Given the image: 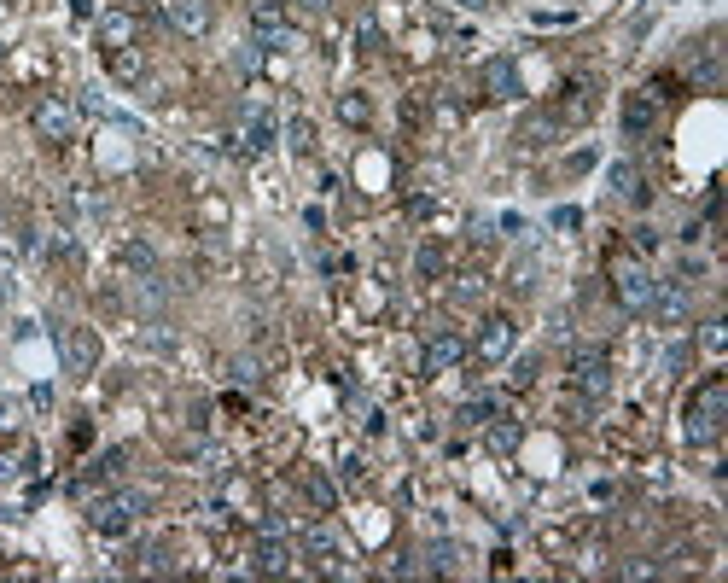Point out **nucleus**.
Returning a JSON list of instances; mask_svg holds the SVG:
<instances>
[{"label":"nucleus","mask_w":728,"mask_h":583,"mask_svg":"<svg viewBox=\"0 0 728 583\" xmlns=\"http://www.w3.org/2000/svg\"><path fill=\"white\" fill-rule=\"evenodd\" d=\"M146 508H152V490H111V496H100V502L88 508V525H94L100 537H123Z\"/></svg>","instance_id":"nucleus-1"},{"label":"nucleus","mask_w":728,"mask_h":583,"mask_svg":"<svg viewBox=\"0 0 728 583\" xmlns=\"http://www.w3.org/2000/svg\"><path fill=\"white\" fill-rule=\"evenodd\" d=\"M723 403H728V385H723V374H711L694 397H688V414H682V420H688V444H711V438H717Z\"/></svg>","instance_id":"nucleus-2"},{"label":"nucleus","mask_w":728,"mask_h":583,"mask_svg":"<svg viewBox=\"0 0 728 583\" xmlns=\"http://www.w3.org/2000/svg\"><path fill=\"white\" fill-rule=\"evenodd\" d=\"M30 123H35L41 140L65 146V140H76V105H70L65 94H41V100L30 105Z\"/></svg>","instance_id":"nucleus-3"},{"label":"nucleus","mask_w":728,"mask_h":583,"mask_svg":"<svg viewBox=\"0 0 728 583\" xmlns=\"http://www.w3.org/2000/svg\"><path fill=\"white\" fill-rule=\"evenodd\" d=\"M251 30L263 47H292L298 30H292V12L280 6V0H251Z\"/></svg>","instance_id":"nucleus-4"},{"label":"nucleus","mask_w":728,"mask_h":583,"mask_svg":"<svg viewBox=\"0 0 728 583\" xmlns=\"http://www.w3.org/2000/svg\"><path fill=\"white\" fill-rule=\"evenodd\" d=\"M606 385H612V362H606V350H600V344L577 350V356H571V391H583V397H606Z\"/></svg>","instance_id":"nucleus-5"},{"label":"nucleus","mask_w":728,"mask_h":583,"mask_svg":"<svg viewBox=\"0 0 728 583\" xmlns=\"http://www.w3.org/2000/svg\"><path fill=\"white\" fill-rule=\"evenodd\" d=\"M653 286H659V280L647 275L641 263H618V269H612V292H618V304L635 309V315H647V304H653Z\"/></svg>","instance_id":"nucleus-6"},{"label":"nucleus","mask_w":728,"mask_h":583,"mask_svg":"<svg viewBox=\"0 0 728 583\" xmlns=\"http://www.w3.org/2000/svg\"><path fill=\"white\" fill-rule=\"evenodd\" d=\"M507 350H513V315H484V327H478V339H472V356L496 368Z\"/></svg>","instance_id":"nucleus-7"},{"label":"nucleus","mask_w":728,"mask_h":583,"mask_svg":"<svg viewBox=\"0 0 728 583\" xmlns=\"http://www.w3.org/2000/svg\"><path fill=\"white\" fill-rule=\"evenodd\" d=\"M466 362V339L455 327H431L426 339V374H449V368H461Z\"/></svg>","instance_id":"nucleus-8"},{"label":"nucleus","mask_w":728,"mask_h":583,"mask_svg":"<svg viewBox=\"0 0 728 583\" xmlns=\"http://www.w3.org/2000/svg\"><path fill=\"white\" fill-rule=\"evenodd\" d=\"M164 12L181 35H210V24H216V6L210 0H169Z\"/></svg>","instance_id":"nucleus-9"},{"label":"nucleus","mask_w":728,"mask_h":583,"mask_svg":"<svg viewBox=\"0 0 728 583\" xmlns=\"http://www.w3.org/2000/svg\"><path fill=\"white\" fill-rule=\"evenodd\" d=\"M653 129H659V100H653L647 88H635L624 100V135L641 140V135H653Z\"/></svg>","instance_id":"nucleus-10"},{"label":"nucleus","mask_w":728,"mask_h":583,"mask_svg":"<svg viewBox=\"0 0 728 583\" xmlns=\"http://www.w3.org/2000/svg\"><path fill=\"white\" fill-rule=\"evenodd\" d=\"M251 572H263V578H286L292 572V549L280 543V531H263V543L251 554Z\"/></svg>","instance_id":"nucleus-11"},{"label":"nucleus","mask_w":728,"mask_h":583,"mask_svg":"<svg viewBox=\"0 0 728 583\" xmlns=\"http://www.w3.org/2000/svg\"><path fill=\"white\" fill-rule=\"evenodd\" d=\"M595 105H600V94H595V82H565V100H560V123H589L595 117Z\"/></svg>","instance_id":"nucleus-12"},{"label":"nucleus","mask_w":728,"mask_h":583,"mask_svg":"<svg viewBox=\"0 0 728 583\" xmlns=\"http://www.w3.org/2000/svg\"><path fill=\"white\" fill-rule=\"evenodd\" d=\"M239 152H251V158H257V152H268V146H274V117H268V111H245V117H239Z\"/></svg>","instance_id":"nucleus-13"},{"label":"nucleus","mask_w":728,"mask_h":583,"mask_svg":"<svg viewBox=\"0 0 728 583\" xmlns=\"http://www.w3.org/2000/svg\"><path fill=\"white\" fill-rule=\"evenodd\" d=\"M65 362H70V374H94V362H100V339H94L88 327L65 333Z\"/></svg>","instance_id":"nucleus-14"},{"label":"nucleus","mask_w":728,"mask_h":583,"mask_svg":"<svg viewBox=\"0 0 728 583\" xmlns=\"http://www.w3.org/2000/svg\"><path fill=\"white\" fill-rule=\"evenodd\" d=\"M653 315H659L664 327H682V321H688V292H682V286H653Z\"/></svg>","instance_id":"nucleus-15"},{"label":"nucleus","mask_w":728,"mask_h":583,"mask_svg":"<svg viewBox=\"0 0 728 583\" xmlns=\"http://www.w3.org/2000/svg\"><path fill=\"white\" fill-rule=\"evenodd\" d=\"M100 41H105V53H111V47H134V41H140L134 12H105V18H100Z\"/></svg>","instance_id":"nucleus-16"},{"label":"nucleus","mask_w":728,"mask_h":583,"mask_svg":"<svg viewBox=\"0 0 728 583\" xmlns=\"http://www.w3.org/2000/svg\"><path fill=\"white\" fill-rule=\"evenodd\" d=\"M560 117H554V111H548V117H530L525 129H519V146H525V152H542V146H554V140H560Z\"/></svg>","instance_id":"nucleus-17"},{"label":"nucleus","mask_w":728,"mask_h":583,"mask_svg":"<svg viewBox=\"0 0 728 583\" xmlns=\"http://www.w3.org/2000/svg\"><path fill=\"white\" fill-rule=\"evenodd\" d=\"M117 263H123V269H134L140 280L158 275V251H152L146 240H123V245H117Z\"/></svg>","instance_id":"nucleus-18"},{"label":"nucleus","mask_w":728,"mask_h":583,"mask_svg":"<svg viewBox=\"0 0 728 583\" xmlns=\"http://www.w3.org/2000/svg\"><path fill=\"white\" fill-rule=\"evenodd\" d=\"M105 59H111V76L117 82H146V53L140 47H111Z\"/></svg>","instance_id":"nucleus-19"},{"label":"nucleus","mask_w":728,"mask_h":583,"mask_svg":"<svg viewBox=\"0 0 728 583\" xmlns=\"http://www.w3.org/2000/svg\"><path fill=\"white\" fill-rule=\"evenodd\" d=\"M484 82H490L496 100H513V94H519V70L507 65V59H490V65H484Z\"/></svg>","instance_id":"nucleus-20"},{"label":"nucleus","mask_w":728,"mask_h":583,"mask_svg":"<svg viewBox=\"0 0 728 583\" xmlns=\"http://www.w3.org/2000/svg\"><path fill=\"white\" fill-rule=\"evenodd\" d=\"M303 496H309V502H315L321 514H332V502H338V490H332V479H327V473H315V467L303 473Z\"/></svg>","instance_id":"nucleus-21"},{"label":"nucleus","mask_w":728,"mask_h":583,"mask_svg":"<svg viewBox=\"0 0 728 583\" xmlns=\"http://www.w3.org/2000/svg\"><path fill=\"white\" fill-rule=\"evenodd\" d=\"M612 187H618V199H635V205L647 199V181H641V170H629V164L612 170Z\"/></svg>","instance_id":"nucleus-22"},{"label":"nucleus","mask_w":728,"mask_h":583,"mask_svg":"<svg viewBox=\"0 0 728 583\" xmlns=\"http://www.w3.org/2000/svg\"><path fill=\"white\" fill-rule=\"evenodd\" d=\"M303 554H315V560H338V537L315 525V531H303Z\"/></svg>","instance_id":"nucleus-23"},{"label":"nucleus","mask_w":728,"mask_h":583,"mask_svg":"<svg viewBox=\"0 0 728 583\" xmlns=\"http://www.w3.org/2000/svg\"><path fill=\"white\" fill-rule=\"evenodd\" d=\"M443 263H449V257H443V245H420V257H414L420 280H437V275H443Z\"/></svg>","instance_id":"nucleus-24"},{"label":"nucleus","mask_w":728,"mask_h":583,"mask_svg":"<svg viewBox=\"0 0 728 583\" xmlns=\"http://www.w3.org/2000/svg\"><path fill=\"white\" fill-rule=\"evenodd\" d=\"M338 117L362 129V123H367V117H373V111H367V100H362V94H338Z\"/></svg>","instance_id":"nucleus-25"},{"label":"nucleus","mask_w":728,"mask_h":583,"mask_svg":"<svg viewBox=\"0 0 728 583\" xmlns=\"http://www.w3.org/2000/svg\"><path fill=\"white\" fill-rule=\"evenodd\" d=\"M699 344H705V356H723V350H728V327H723V321H705V327H699Z\"/></svg>","instance_id":"nucleus-26"},{"label":"nucleus","mask_w":728,"mask_h":583,"mask_svg":"<svg viewBox=\"0 0 728 583\" xmlns=\"http://www.w3.org/2000/svg\"><path fill=\"white\" fill-rule=\"evenodd\" d=\"M519 438H525V432H519L513 420H501V426H490V449H501V455H513V449H519Z\"/></svg>","instance_id":"nucleus-27"},{"label":"nucleus","mask_w":728,"mask_h":583,"mask_svg":"<svg viewBox=\"0 0 728 583\" xmlns=\"http://www.w3.org/2000/svg\"><path fill=\"white\" fill-rule=\"evenodd\" d=\"M507 379H513V391H525L530 379H536V356H519V362H513V374H507Z\"/></svg>","instance_id":"nucleus-28"},{"label":"nucleus","mask_w":728,"mask_h":583,"mask_svg":"<svg viewBox=\"0 0 728 583\" xmlns=\"http://www.w3.org/2000/svg\"><path fill=\"white\" fill-rule=\"evenodd\" d=\"M24 473V455L18 449H0V479H18Z\"/></svg>","instance_id":"nucleus-29"},{"label":"nucleus","mask_w":728,"mask_h":583,"mask_svg":"<svg viewBox=\"0 0 728 583\" xmlns=\"http://www.w3.org/2000/svg\"><path fill=\"white\" fill-rule=\"evenodd\" d=\"M309 140H315V129L298 117V123H292V146H298V152H309Z\"/></svg>","instance_id":"nucleus-30"},{"label":"nucleus","mask_w":728,"mask_h":583,"mask_svg":"<svg viewBox=\"0 0 728 583\" xmlns=\"http://www.w3.org/2000/svg\"><path fill=\"white\" fill-rule=\"evenodd\" d=\"M298 6H303V12H327L332 0H298Z\"/></svg>","instance_id":"nucleus-31"},{"label":"nucleus","mask_w":728,"mask_h":583,"mask_svg":"<svg viewBox=\"0 0 728 583\" xmlns=\"http://www.w3.org/2000/svg\"><path fill=\"white\" fill-rule=\"evenodd\" d=\"M461 6H472V12H484V6H490V0H461Z\"/></svg>","instance_id":"nucleus-32"},{"label":"nucleus","mask_w":728,"mask_h":583,"mask_svg":"<svg viewBox=\"0 0 728 583\" xmlns=\"http://www.w3.org/2000/svg\"><path fill=\"white\" fill-rule=\"evenodd\" d=\"M129 6H146V0H129Z\"/></svg>","instance_id":"nucleus-33"}]
</instances>
